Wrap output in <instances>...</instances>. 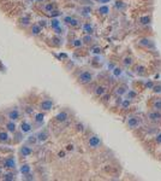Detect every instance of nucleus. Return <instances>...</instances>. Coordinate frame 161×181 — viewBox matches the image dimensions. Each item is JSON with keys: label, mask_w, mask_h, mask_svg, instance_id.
<instances>
[{"label": "nucleus", "mask_w": 161, "mask_h": 181, "mask_svg": "<svg viewBox=\"0 0 161 181\" xmlns=\"http://www.w3.org/2000/svg\"><path fill=\"white\" fill-rule=\"evenodd\" d=\"M7 118L10 121H17L19 118V111L17 109H13V110H10L7 112Z\"/></svg>", "instance_id": "obj_8"}, {"label": "nucleus", "mask_w": 161, "mask_h": 181, "mask_svg": "<svg viewBox=\"0 0 161 181\" xmlns=\"http://www.w3.org/2000/svg\"><path fill=\"white\" fill-rule=\"evenodd\" d=\"M24 179H25V180H34L35 178H34V176H33V175L29 173V174H27V175H25V178H24Z\"/></svg>", "instance_id": "obj_43"}, {"label": "nucleus", "mask_w": 161, "mask_h": 181, "mask_svg": "<svg viewBox=\"0 0 161 181\" xmlns=\"http://www.w3.org/2000/svg\"><path fill=\"white\" fill-rule=\"evenodd\" d=\"M91 80H93V74L89 73V71H83L80 76H78V82L82 84V85H87V84H89Z\"/></svg>", "instance_id": "obj_1"}, {"label": "nucleus", "mask_w": 161, "mask_h": 181, "mask_svg": "<svg viewBox=\"0 0 161 181\" xmlns=\"http://www.w3.org/2000/svg\"><path fill=\"white\" fill-rule=\"evenodd\" d=\"M53 105H54L53 100H52V99H49V98H47V99H45V100H42V101H41L40 107H41L43 111H49V110L53 107Z\"/></svg>", "instance_id": "obj_5"}, {"label": "nucleus", "mask_w": 161, "mask_h": 181, "mask_svg": "<svg viewBox=\"0 0 161 181\" xmlns=\"http://www.w3.org/2000/svg\"><path fill=\"white\" fill-rule=\"evenodd\" d=\"M82 41H83V40H80V39H76V40L74 41V46H75V47H80V46H82V44H83Z\"/></svg>", "instance_id": "obj_37"}, {"label": "nucleus", "mask_w": 161, "mask_h": 181, "mask_svg": "<svg viewBox=\"0 0 161 181\" xmlns=\"http://www.w3.org/2000/svg\"><path fill=\"white\" fill-rule=\"evenodd\" d=\"M8 140H10V135H8V133L1 130V132H0V143H7Z\"/></svg>", "instance_id": "obj_16"}, {"label": "nucleus", "mask_w": 161, "mask_h": 181, "mask_svg": "<svg viewBox=\"0 0 161 181\" xmlns=\"http://www.w3.org/2000/svg\"><path fill=\"white\" fill-rule=\"evenodd\" d=\"M128 126L129 128L134 129V128H137L140 126V118L136 117V116H130L129 120H128Z\"/></svg>", "instance_id": "obj_7"}, {"label": "nucleus", "mask_w": 161, "mask_h": 181, "mask_svg": "<svg viewBox=\"0 0 161 181\" xmlns=\"http://www.w3.org/2000/svg\"><path fill=\"white\" fill-rule=\"evenodd\" d=\"M4 180H14V175L12 173H7V174L4 175Z\"/></svg>", "instance_id": "obj_35"}, {"label": "nucleus", "mask_w": 161, "mask_h": 181, "mask_svg": "<svg viewBox=\"0 0 161 181\" xmlns=\"http://www.w3.org/2000/svg\"><path fill=\"white\" fill-rule=\"evenodd\" d=\"M140 23L141 24H143V25H146V24H149L150 23V21H152V18H150V16H142V17H140Z\"/></svg>", "instance_id": "obj_17"}, {"label": "nucleus", "mask_w": 161, "mask_h": 181, "mask_svg": "<svg viewBox=\"0 0 161 181\" xmlns=\"http://www.w3.org/2000/svg\"><path fill=\"white\" fill-rule=\"evenodd\" d=\"M72 149H74V146H72V145H69V146H68V150H72Z\"/></svg>", "instance_id": "obj_49"}, {"label": "nucleus", "mask_w": 161, "mask_h": 181, "mask_svg": "<svg viewBox=\"0 0 161 181\" xmlns=\"http://www.w3.org/2000/svg\"><path fill=\"white\" fill-rule=\"evenodd\" d=\"M76 127H77V130H80V132L84 129V127H83V124H82V123H78Z\"/></svg>", "instance_id": "obj_44"}, {"label": "nucleus", "mask_w": 161, "mask_h": 181, "mask_svg": "<svg viewBox=\"0 0 161 181\" xmlns=\"http://www.w3.org/2000/svg\"><path fill=\"white\" fill-rule=\"evenodd\" d=\"M88 144H89V147H91V149H97V147L101 145V139H100L97 135H91V137L89 138Z\"/></svg>", "instance_id": "obj_4"}, {"label": "nucleus", "mask_w": 161, "mask_h": 181, "mask_svg": "<svg viewBox=\"0 0 161 181\" xmlns=\"http://www.w3.org/2000/svg\"><path fill=\"white\" fill-rule=\"evenodd\" d=\"M64 22L68 23V24H70V25H72V27L78 25V21H77L76 18H74V17H70V16L65 17V18H64Z\"/></svg>", "instance_id": "obj_14"}, {"label": "nucleus", "mask_w": 161, "mask_h": 181, "mask_svg": "<svg viewBox=\"0 0 161 181\" xmlns=\"http://www.w3.org/2000/svg\"><path fill=\"white\" fill-rule=\"evenodd\" d=\"M83 30H84L87 34H91V33H93V27H91L89 23H85V24L83 25Z\"/></svg>", "instance_id": "obj_26"}, {"label": "nucleus", "mask_w": 161, "mask_h": 181, "mask_svg": "<svg viewBox=\"0 0 161 181\" xmlns=\"http://www.w3.org/2000/svg\"><path fill=\"white\" fill-rule=\"evenodd\" d=\"M60 15H62V13H60L59 11H57V10H54L53 12H51V16H52V17H58V16H60Z\"/></svg>", "instance_id": "obj_42"}, {"label": "nucleus", "mask_w": 161, "mask_h": 181, "mask_svg": "<svg viewBox=\"0 0 161 181\" xmlns=\"http://www.w3.org/2000/svg\"><path fill=\"white\" fill-rule=\"evenodd\" d=\"M36 1H37V2H41V1H43V0H36Z\"/></svg>", "instance_id": "obj_50"}, {"label": "nucleus", "mask_w": 161, "mask_h": 181, "mask_svg": "<svg viewBox=\"0 0 161 181\" xmlns=\"http://www.w3.org/2000/svg\"><path fill=\"white\" fill-rule=\"evenodd\" d=\"M136 97H137V93H136L135 90H128V92H126V98H128V99L131 100V99H134V98H136Z\"/></svg>", "instance_id": "obj_28"}, {"label": "nucleus", "mask_w": 161, "mask_h": 181, "mask_svg": "<svg viewBox=\"0 0 161 181\" xmlns=\"http://www.w3.org/2000/svg\"><path fill=\"white\" fill-rule=\"evenodd\" d=\"M148 118H149V121H152V122H160L161 112L160 111H158V110L149 111V112H148Z\"/></svg>", "instance_id": "obj_6"}, {"label": "nucleus", "mask_w": 161, "mask_h": 181, "mask_svg": "<svg viewBox=\"0 0 161 181\" xmlns=\"http://www.w3.org/2000/svg\"><path fill=\"white\" fill-rule=\"evenodd\" d=\"M99 2H101V4H106V2H109V0H97Z\"/></svg>", "instance_id": "obj_47"}, {"label": "nucleus", "mask_w": 161, "mask_h": 181, "mask_svg": "<svg viewBox=\"0 0 161 181\" xmlns=\"http://www.w3.org/2000/svg\"><path fill=\"white\" fill-rule=\"evenodd\" d=\"M21 173L23 174V175H27V174H29L30 173V170H31V168H30V166L29 164H23L22 167H21Z\"/></svg>", "instance_id": "obj_19"}, {"label": "nucleus", "mask_w": 161, "mask_h": 181, "mask_svg": "<svg viewBox=\"0 0 161 181\" xmlns=\"http://www.w3.org/2000/svg\"><path fill=\"white\" fill-rule=\"evenodd\" d=\"M153 109L154 110H158V111H161V99H158L153 103Z\"/></svg>", "instance_id": "obj_27"}, {"label": "nucleus", "mask_w": 161, "mask_h": 181, "mask_svg": "<svg viewBox=\"0 0 161 181\" xmlns=\"http://www.w3.org/2000/svg\"><path fill=\"white\" fill-rule=\"evenodd\" d=\"M2 164H4V168H6V169H14L16 168V158L13 156H8L4 160Z\"/></svg>", "instance_id": "obj_2"}, {"label": "nucleus", "mask_w": 161, "mask_h": 181, "mask_svg": "<svg viewBox=\"0 0 161 181\" xmlns=\"http://www.w3.org/2000/svg\"><path fill=\"white\" fill-rule=\"evenodd\" d=\"M153 92H154L155 94H160L161 93V85H155V86L153 87Z\"/></svg>", "instance_id": "obj_36"}, {"label": "nucleus", "mask_w": 161, "mask_h": 181, "mask_svg": "<svg viewBox=\"0 0 161 181\" xmlns=\"http://www.w3.org/2000/svg\"><path fill=\"white\" fill-rule=\"evenodd\" d=\"M126 92H128V86H126V85H120V86H119V87H117V90H115L117 95H119V97H122V95L126 94Z\"/></svg>", "instance_id": "obj_13"}, {"label": "nucleus", "mask_w": 161, "mask_h": 181, "mask_svg": "<svg viewBox=\"0 0 161 181\" xmlns=\"http://www.w3.org/2000/svg\"><path fill=\"white\" fill-rule=\"evenodd\" d=\"M41 31H42V29H41L40 24H34L31 27V35H39Z\"/></svg>", "instance_id": "obj_15"}, {"label": "nucleus", "mask_w": 161, "mask_h": 181, "mask_svg": "<svg viewBox=\"0 0 161 181\" xmlns=\"http://www.w3.org/2000/svg\"><path fill=\"white\" fill-rule=\"evenodd\" d=\"M138 46H141V47H148V48H155V44H154V41L153 40H150V39H147V38H141L140 40H138Z\"/></svg>", "instance_id": "obj_3"}, {"label": "nucleus", "mask_w": 161, "mask_h": 181, "mask_svg": "<svg viewBox=\"0 0 161 181\" xmlns=\"http://www.w3.org/2000/svg\"><path fill=\"white\" fill-rule=\"evenodd\" d=\"M156 143H158V144H161V133L156 135Z\"/></svg>", "instance_id": "obj_45"}, {"label": "nucleus", "mask_w": 161, "mask_h": 181, "mask_svg": "<svg viewBox=\"0 0 161 181\" xmlns=\"http://www.w3.org/2000/svg\"><path fill=\"white\" fill-rule=\"evenodd\" d=\"M68 118H69V115H68L66 111H62V112H59V114L55 115V120L58 122H65Z\"/></svg>", "instance_id": "obj_10"}, {"label": "nucleus", "mask_w": 161, "mask_h": 181, "mask_svg": "<svg viewBox=\"0 0 161 181\" xmlns=\"http://www.w3.org/2000/svg\"><path fill=\"white\" fill-rule=\"evenodd\" d=\"M36 141H37L36 135H35V137H29V139H28V143H29V144H35Z\"/></svg>", "instance_id": "obj_39"}, {"label": "nucleus", "mask_w": 161, "mask_h": 181, "mask_svg": "<svg viewBox=\"0 0 161 181\" xmlns=\"http://www.w3.org/2000/svg\"><path fill=\"white\" fill-rule=\"evenodd\" d=\"M99 12H100L101 15H107V13L109 12V7H108L107 5H102L101 7H99Z\"/></svg>", "instance_id": "obj_24"}, {"label": "nucleus", "mask_w": 161, "mask_h": 181, "mask_svg": "<svg viewBox=\"0 0 161 181\" xmlns=\"http://www.w3.org/2000/svg\"><path fill=\"white\" fill-rule=\"evenodd\" d=\"M80 11H82V15H84V16H89V13L91 12V8H90V7H83Z\"/></svg>", "instance_id": "obj_33"}, {"label": "nucleus", "mask_w": 161, "mask_h": 181, "mask_svg": "<svg viewBox=\"0 0 161 181\" xmlns=\"http://www.w3.org/2000/svg\"><path fill=\"white\" fill-rule=\"evenodd\" d=\"M29 22H30V19H29V17H27V16H24V17L21 18V24H23V25H28Z\"/></svg>", "instance_id": "obj_31"}, {"label": "nucleus", "mask_w": 161, "mask_h": 181, "mask_svg": "<svg viewBox=\"0 0 161 181\" xmlns=\"http://www.w3.org/2000/svg\"><path fill=\"white\" fill-rule=\"evenodd\" d=\"M91 40H93V38H91L90 35H87V36H84V38H83V41H84V42H87V44L91 42Z\"/></svg>", "instance_id": "obj_40"}, {"label": "nucleus", "mask_w": 161, "mask_h": 181, "mask_svg": "<svg viewBox=\"0 0 161 181\" xmlns=\"http://www.w3.org/2000/svg\"><path fill=\"white\" fill-rule=\"evenodd\" d=\"M31 128H33L31 124L29 122H27V121L22 122V124H21V132L22 133H29L31 130Z\"/></svg>", "instance_id": "obj_11"}, {"label": "nucleus", "mask_w": 161, "mask_h": 181, "mask_svg": "<svg viewBox=\"0 0 161 181\" xmlns=\"http://www.w3.org/2000/svg\"><path fill=\"white\" fill-rule=\"evenodd\" d=\"M19 153H21L23 157H28V156H30V155L33 153V149H31L30 146H28V145H24V146L21 147Z\"/></svg>", "instance_id": "obj_9"}, {"label": "nucleus", "mask_w": 161, "mask_h": 181, "mask_svg": "<svg viewBox=\"0 0 161 181\" xmlns=\"http://www.w3.org/2000/svg\"><path fill=\"white\" fill-rule=\"evenodd\" d=\"M6 128H7V130H8V132L14 133L17 127H16V124L13 123V121H10V122H7V123H6Z\"/></svg>", "instance_id": "obj_22"}, {"label": "nucleus", "mask_w": 161, "mask_h": 181, "mask_svg": "<svg viewBox=\"0 0 161 181\" xmlns=\"http://www.w3.org/2000/svg\"><path fill=\"white\" fill-rule=\"evenodd\" d=\"M144 71H146V68H144V67H142V65H138V67H136V73H137L138 75H141V74H144Z\"/></svg>", "instance_id": "obj_32"}, {"label": "nucleus", "mask_w": 161, "mask_h": 181, "mask_svg": "<svg viewBox=\"0 0 161 181\" xmlns=\"http://www.w3.org/2000/svg\"><path fill=\"white\" fill-rule=\"evenodd\" d=\"M146 87H147L148 90H153V87H154V84H153L152 81H148V82L146 84Z\"/></svg>", "instance_id": "obj_41"}, {"label": "nucleus", "mask_w": 161, "mask_h": 181, "mask_svg": "<svg viewBox=\"0 0 161 181\" xmlns=\"http://www.w3.org/2000/svg\"><path fill=\"white\" fill-rule=\"evenodd\" d=\"M91 53H94V54H100V53H101V48H100V47H94V48H91Z\"/></svg>", "instance_id": "obj_38"}, {"label": "nucleus", "mask_w": 161, "mask_h": 181, "mask_svg": "<svg viewBox=\"0 0 161 181\" xmlns=\"http://www.w3.org/2000/svg\"><path fill=\"white\" fill-rule=\"evenodd\" d=\"M115 8L117 10H125L126 8V4L124 2V1H122V0H118V1H115Z\"/></svg>", "instance_id": "obj_20"}, {"label": "nucleus", "mask_w": 161, "mask_h": 181, "mask_svg": "<svg viewBox=\"0 0 161 181\" xmlns=\"http://www.w3.org/2000/svg\"><path fill=\"white\" fill-rule=\"evenodd\" d=\"M49 25H51L53 29H55V28L60 27V22H59L58 18H52V19L49 21Z\"/></svg>", "instance_id": "obj_21"}, {"label": "nucleus", "mask_w": 161, "mask_h": 181, "mask_svg": "<svg viewBox=\"0 0 161 181\" xmlns=\"http://www.w3.org/2000/svg\"><path fill=\"white\" fill-rule=\"evenodd\" d=\"M55 33H57V34H58V35H60V34H62V33H63V31H62V29H60V28H59V27H58V28H55Z\"/></svg>", "instance_id": "obj_46"}, {"label": "nucleus", "mask_w": 161, "mask_h": 181, "mask_svg": "<svg viewBox=\"0 0 161 181\" xmlns=\"http://www.w3.org/2000/svg\"><path fill=\"white\" fill-rule=\"evenodd\" d=\"M45 24H46V21H40V25H42V27H43Z\"/></svg>", "instance_id": "obj_48"}, {"label": "nucleus", "mask_w": 161, "mask_h": 181, "mask_svg": "<svg viewBox=\"0 0 161 181\" xmlns=\"http://www.w3.org/2000/svg\"><path fill=\"white\" fill-rule=\"evenodd\" d=\"M130 104H131V100L126 98V99H124V100L122 101V104H120V105H122V107H123V109H128V107L130 106Z\"/></svg>", "instance_id": "obj_30"}, {"label": "nucleus", "mask_w": 161, "mask_h": 181, "mask_svg": "<svg viewBox=\"0 0 161 181\" xmlns=\"http://www.w3.org/2000/svg\"><path fill=\"white\" fill-rule=\"evenodd\" d=\"M36 138H37V141H46L48 138V133L46 130H41L36 134Z\"/></svg>", "instance_id": "obj_12"}, {"label": "nucleus", "mask_w": 161, "mask_h": 181, "mask_svg": "<svg viewBox=\"0 0 161 181\" xmlns=\"http://www.w3.org/2000/svg\"><path fill=\"white\" fill-rule=\"evenodd\" d=\"M30 1H34V0H30Z\"/></svg>", "instance_id": "obj_51"}, {"label": "nucleus", "mask_w": 161, "mask_h": 181, "mask_svg": "<svg viewBox=\"0 0 161 181\" xmlns=\"http://www.w3.org/2000/svg\"><path fill=\"white\" fill-rule=\"evenodd\" d=\"M132 63H134V61H132L131 57H126V58H124V61H123V64H124L125 67H130Z\"/></svg>", "instance_id": "obj_29"}, {"label": "nucleus", "mask_w": 161, "mask_h": 181, "mask_svg": "<svg viewBox=\"0 0 161 181\" xmlns=\"http://www.w3.org/2000/svg\"><path fill=\"white\" fill-rule=\"evenodd\" d=\"M45 11L47 12V13H51V12H53L54 11V5L51 2V4H46L45 5Z\"/></svg>", "instance_id": "obj_25"}, {"label": "nucleus", "mask_w": 161, "mask_h": 181, "mask_svg": "<svg viewBox=\"0 0 161 181\" xmlns=\"http://www.w3.org/2000/svg\"><path fill=\"white\" fill-rule=\"evenodd\" d=\"M105 93H106V87H103V86H99V87H96L95 94H96L97 97H101V95H103Z\"/></svg>", "instance_id": "obj_23"}, {"label": "nucleus", "mask_w": 161, "mask_h": 181, "mask_svg": "<svg viewBox=\"0 0 161 181\" xmlns=\"http://www.w3.org/2000/svg\"><path fill=\"white\" fill-rule=\"evenodd\" d=\"M112 71H113V75H114L115 77H118V76L122 75V69H120V68H114Z\"/></svg>", "instance_id": "obj_34"}, {"label": "nucleus", "mask_w": 161, "mask_h": 181, "mask_svg": "<svg viewBox=\"0 0 161 181\" xmlns=\"http://www.w3.org/2000/svg\"><path fill=\"white\" fill-rule=\"evenodd\" d=\"M43 118H45V115L42 114V112H39V114H36L35 115V123H37V124H41L42 122H43Z\"/></svg>", "instance_id": "obj_18"}]
</instances>
